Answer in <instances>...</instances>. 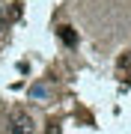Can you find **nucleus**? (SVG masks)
Returning <instances> with one entry per match:
<instances>
[{
    "label": "nucleus",
    "instance_id": "obj_4",
    "mask_svg": "<svg viewBox=\"0 0 131 134\" xmlns=\"http://www.w3.org/2000/svg\"><path fill=\"white\" fill-rule=\"evenodd\" d=\"M48 134H60V128H57V125L51 122V125H48Z\"/></svg>",
    "mask_w": 131,
    "mask_h": 134
},
{
    "label": "nucleus",
    "instance_id": "obj_3",
    "mask_svg": "<svg viewBox=\"0 0 131 134\" xmlns=\"http://www.w3.org/2000/svg\"><path fill=\"white\" fill-rule=\"evenodd\" d=\"M30 96H36V98H48V86H45V83L30 86Z\"/></svg>",
    "mask_w": 131,
    "mask_h": 134
},
{
    "label": "nucleus",
    "instance_id": "obj_1",
    "mask_svg": "<svg viewBox=\"0 0 131 134\" xmlns=\"http://www.w3.org/2000/svg\"><path fill=\"white\" fill-rule=\"evenodd\" d=\"M9 134H36V122L27 110H12L9 113Z\"/></svg>",
    "mask_w": 131,
    "mask_h": 134
},
{
    "label": "nucleus",
    "instance_id": "obj_2",
    "mask_svg": "<svg viewBox=\"0 0 131 134\" xmlns=\"http://www.w3.org/2000/svg\"><path fill=\"white\" fill-rule=\"evenodd\" d=\"M57 36L63 39V45H69V48H75V45H78V33H75L72 27H60V30H57Z\"/></svg>",
    "mask_w": 131,
    "mask_h": 134
}]
</instances>
